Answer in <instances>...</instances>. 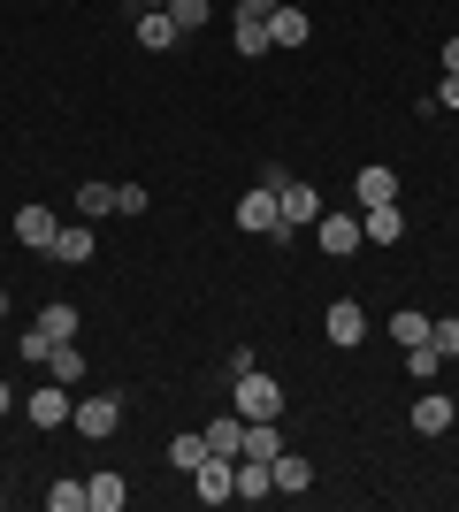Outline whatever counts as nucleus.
Wrapping results in <instances>:
<instances>
[{"instance_id": "nucleus-6", "label": "nucleus", "mask_w": 459, "mask_h": 512, "mask_svg": "<svg viewBox=\"0 0 459 512\" xmlns=\"http://www.w3.org/2000/svg\"><path fill=\"white\" fill-rule=\"evenodd\" d=\"M230 467H238V459H215V451H207V459H199L192 467V490H199V505H230Z\"/></svg>"}, {"instance_id": "nucleus-30", "label": "nucleus", "mask_w": 459, "mask_h": 512, "mask_svg": "<svg viewBox=\"0 0 459 512\" xmlns=\"http://www.w3.org/2000/svg\"><path fill=\"white\" fill-rule=\"evenodd\" d=\"M429 344H437L444 360H459V321H437V329H429Z\"/></svg>"}, {"instance_id": "nucleus-13", "label": "nucleus", "mask_w": 459, "mask_h": 512, "mask_svg": "<svg viewBox=\"0 0 459 512\" xmlns=\"http://www.w3.org/2000/svg\"><path fill=\"white\" fill-rule=\"evenodd\" d=\"M69 421H77V436H115V421H123V406H115V398H85V406L69 413Z\"/></svg>"}, {"instance_id": "nucleus-22", "label": "nucleus", "mask_w": 459, "mask_h": 512, "mask_svg": "<svg viewBox=\"0 0 459 512\" xmlns=\"http://www.w3.org/2000/svg\"><path fill=\"white\" fill-rule=\"evenodd\" d=\"M406 375H414V383H437V375H444V352H437V344H406Z\"/></svg>"}, {"instance_id": "nucleus-32", "label": "nucleus", "mask_w": 459, "mask_h": 512, "mask_svg": "<svg viewBox=\"0 0 459 512\" xmlns=\"http://www.w3.org/2000/svg\"><path fill=\"white\" fill-rule=\"evenodd\" d=\"M444 77H459V39H444Z\"/></svg>"}, {"instance_id": "nucleus-9", "label": "nucleus", "mask_w": 459, "mask_h": 512, "mask_svg": "<svg viewBox=\"0 0 459 512\" xmlns=\"http://www.w3.org/2000/svg\"><path fill=\"white\" fill-rule=\"evenodd\" d=\"M452 421H459V406L444 398V390H421L414 398V436H444Z\"/></svg>"}, {"instance_id": "nucleus-8", "label": "nucleus", "mask_w": 459, "mask_h": 512, "mask_svg": "<svg viewBox=\"0 0 459 512\" xmlns=\"http://www.w3.org/2000/svg\"><path fill=\"white\" fill-rule=\"evenodd\" d=\"M23 413H31L39 428H62L69 413H77V406H69V383H54V375H46V390H31V406H23Z\"/></svg>"}, {"instance_id": "nucleus-20", "label": "nucleus", "mask_w": 459, "mask_h": 512, "mask_svg": "<svg viewBox=\"0 0 459 512\" xmlns=\"http://www.w3.org/2000/svg\"><path fill=\"white\" fill-rule=\"evenodd\" d=\"M176 39H184V31L169 23V8H146V16H138V46H153V54H161V46H176Z\"/></svg>"}, {"instance_id": "nucleus-5", "label": "nucleus", "mask_w": 459, "mask_h": 512, "mask_svg": "<svg viewBox=\"0 0 459 512\" xmlns=\"http://www.w3.org/2000/svg\"><path fill=\"white\" fill-rule=\"evenodd\" d=\"M322 329H329V344H345V352H360V344H368V314H360L352 299H329Z\"/></svg>"}, {"instance_id": "nucleus-17", "label": "nucleus", "mask_w": 459, "mask_h": 512, "mask_svg": "<svg viewBox=\"0 0 459 512\" xmlns=\"http://www.w3.org/2000/svg\"><path fill=\"white\" fill-rule=\"evenodd\" d=\"M360 230H368L375 245H391V237H406V214H398V199H391V207H360Z\"/></svg>"}, {"instance_id": "nucleus-16", "label": "nucleus", "mask_w": 459, "mask_h": 512, "mask_svg": "<svg viewBox=\"0 0 459 512\" xmlns=\"http://www.w3.org/2000/svg\"><path fill=\"white\" fill-rule=\"evenodd\" d=\"M268 474H276V490H284V497H299L306 482H314V467H306L299 451H276V459H268Z\"/></svg>"}, {"instance_id": "nucleus-2", "label": "nucleus", "mask_w": 459, "mask_h": 512, "mask_svg": "<svg viewBox=\"0 0 459 512\" xmlns=\"http://www.w3.org/2000/svg\"><path fill=\"white\" fill-rule=\"evenodd\" d=\"M238 230H253V237H268V230H276V237H284V199H276V184H268V176H261V184H253V192L238 199Z\"/></svg>"}, {"instance_id": "nucleus-12", "label": "nucleus", "mask_w": 459, "mask_h": 512, "mask_svg": "<svg viewBox=\"0 0 459 512\" xmlns=\"http://www.w3.org/2000/svg\"><path fill=\"white\" fill-rule=\"evenodd\" d=\"M268 39L284 46V54H291V46H306V39H314V23H306V8H291V0H284V8L268 16Z\"/></svg>"}, {"instance_id": "nucleus-14", "label": "nucleus", "mask_w": 459, "mask_h": 512, "mask_svg": "<svg viewBox=\"0 0 459 512\" xmlns=\"http://www.w3.org/2000/svg\"><path fill=\"white\" fill-rule=\"evenodd\" d=\"M207 451H215V459H238V451H245V413H222V421H207Z\"/></svg>"}, {"instance_id": "nucleus-36", "label": "nucleus", "mask_w": 459, "mask_h": 512, "mask_svg": "<svg viewBox=\"0 0 459 512\" xmlns=\"http://www.w3.org/2000/svg\"><path fill=\"white\" fill-rule=\"evenodd\" d=\"M146 8H169V0H146Z\"/></svg>"}, {"instance_id": "nucleus-35", "label": "nucleus", "mask_w": 459, "mask_h": 512, "mask_svg": "<svg viewBox=\"0 0 459 512\" xmlns=\"http://www.w3.org/2000/svg\"><path fill=\"white\" fill-rule=\"evenodd\" d=\"M0 314H8V291H0Z\"/></svg>"}, {"instance_id": "nucleus-10", "label": "nucleus", "mask_w": 459, "mask_h": 512, "mask_svg": "<svg viewBox=\"0 0 459 512\" xmlns=\"http://www.w3.org/2000/svg\"><path fill=\"white\" fill-rule=\"evenodd\" d=\"M352 199H360V207H391V199H398V176L383 169V161H375V169H360V176H352Z\"/></svg>"}, {"instance_id": "nucleus-19", "label": "nucleus", "mask_w": 459, "mask_h": 512, "mask_svg": "<svg viewBox=\"0 0 459 512\" xmlns=\"http://www.w3.org/2000/svg\"><path fill=\"white\" fill-rule=\"evenodd\" d=\"M46 375H54V383H85V352H77V337L46 344Z\"/></svg>"}, {"instance_id": "nucleus-4", "label": "nucleus", "mask_w": 459, "mask_h": 512, "mask_svg": "<svg viewBox=\"0 0 459 512\" xmlns=\"http://www.w3.org/2000/svg\"><path fill=\"white\" fill-rule=\"evenodd\" d=\"M314 237H322V253H337V260H352L360 245H368V230H360V214H337V207H322Z\"/></svg>"}, {"instance_id": "nucleus-34", "label": "nucleus", "mask_w": 459, "mask_h": 512, "mask_svg": "<svg viewBox=\"0 0 459 512\" xmlns=\"http://www.w3.org/2000/svg\"><path fill=\"white\" fill-rule=\"evenodd\" d=\"M8 406H16V390H8V383H0V413H8Z\"/></svg>"}, {"instance_id": "nucleus-15", "label": "nucleus", "mask_w": 459, "mask_h": 512, "mask_svg": "<svg viewBox=\"0 0 459 512\" xmlns=\"http://www.w3.org/2000/svg\"><path fill=\"white\" fill-rule=\"evenodd\" d=\"M230 490H238V497H276V474H268V459H238V467H230Z\"/></svg>"}, {"instance_id": "nucleus-28", "label": "nucleus", "mask_w": 459, "mask_h": 512, "mask_svg": "<svg viewBox=\"0 0 459 512\" xmlns=\"http://www.w3.org/2000/svg\"><path fill=\"white\" fill-rule=\"evenodd\" d=\"M46 505H54V512H85V482H54Z\"/></svg>"}, {"instance_id": "nucleus-7", "label": "nucleus", "mask_w": 459, "mask_h": 512, "mask_svg": "<svg viewBox=\"0 0 459 512\" xmlns=\"http://www.w3.org/2000/svg\"><path fill=\"white\" fill-rule=\"evenodd\" d=\"M16 237L31 245V253H54V237H62V222H54V207H16Z\"/></svg>"}, {"instance_id": "nucleus-21", "label": "nucleus", "mask_w": 459, "mask_h": 512, "mask_svg": "<svg viewBox=\"0 0 459 512\" xmlns=\"http://www.w3.org/2000/svg\"><path fill=\"white\" fill-rule=\"evenodd\" d=\"M429 329H437V321L421 314V306H398V314H391V337H398V352H406V344H429Z\"/></svg>"}, {"instance_id": "nucleus-26", "label": "nucleus", "mask_w": 459, "mask_h": 512, "mask_svg": "<svg viewBox=\"0 0 459 512\" xmlns=\"http://www.w3.org/2000/svg\"><path fill=\"white\" fill-rule=\"evenodd\" d=\"M77 214H85V222L115 214V184H85V192H77Z\"/></svg>"}, {"instance_id": "nucleus-27", "label": "nucleus", "mask_w": 459, "mask_h": 512, "mask_svg": "<svg viewBox=\"0 0 459 512\" xmlns=\"http://www.w3.org/2000/svg\"><path fill=\"white\" fill-rule=\"evenodd\" d=\"M199 459H207V428H199V436H176V444H169V467H184V474H192Z\"/></svg>"}, {"instance_id": "nucleus-25", "label": "nucleus", "mask_w": 459, "mask_h": 512, "mask_svg": "<svg viewBox=\"0 0 459 512\" xmlns=\"http://www.w3.org/2000/svg\"><path fill=\"white\" fill-rule=\"evenodd\" d=\"M268 16H238V54H268Z\"/></svg>"}, {"instance_id": "nucleus-33", "label": "nucleus", "mask_w": 459, "mask_h": 512, "mask_svg": "<svg viewBox=\"0 0 459 512\" xmlns=\"http://www.w3.org/2000/svg\"><path fill=\"white\" fill-rule=\"evenodd\" d=\"M437 107H459V77H444V92H437Z\"/></svg>"}, {"instance_id": "nucleus-18", "label": "nucleus", "mask_w": 459, "mask_h": 512, "mask_svg": "<svg viewBox=\"0 0 459 512\" xmlns=\"http://www.w3.org/2000/svg\"><path fill=\"white\" fill-rule=\"evenodd\" d=\"M92 245H100V237H92V222H62V237H54V260H69V268H77V260H92Z\"/></svg>"}, {"instance_id": "nucleus-29", "label": "nucleus", "mask_w": 459, "mask_h": 512, "mask_svg": "<svg viewBox=\"0 0 459 512\" xmlns=\"http://www.w3.org/2000/svg\"><path fill=\"white\" fill-rule=\"evenodd\" d=\"M115 214H146V184H115Z\"/></svg>"}, {"instance_id": "nucleus-31", "label": "nucleus", "mask_w": 459, "mask_h": 512, "mask_svg": "<svg viewBox=\"0 0 459 512\" xmlns=\"http://www.w3.org/2000/svg\"><path fill=\"white\" fill-rule=\"evenodd\" d=\"M230 8H238V16H276L284 0H230Z\"/></svg>"}, {"instance_id": "nucleus-1", "label": "nucleus", "mask_w": 459, "mask_h": 512, "mask_svg": "<svg viewBox=\"0 0 459 512\" xmlns=\"http://www.w3.org/2000/svg\"><path fill=\"white\" fill-rule=\"evenodd\" d=\"M230 390H238V398H230V413H245V421H276V413H284V390L268 383L261 367H245V375H230Z\"/></svg>"}, {"instance_id": "nucleus-11", "label": "nucleus", "mask_w": 459, "mask_h": 512, "mask_svg": "<svg viewBox=\"0 0 459 512\" xmlns=\"http://www.w3.org/2000/svg\"><path fill=\"white\" fill-rule=\"evenodd\" d=\"M131 505V482H123V474H92L85 482V512H123Z\"/></svg>"}, {"instance_id": "nucleus-3", "label": "nucleus", "mask_w": 459, "mask_h": 512, "mask_svg": "<svg viewBox=\"0 0 459 512\" xmlns=\"http://www.w3.org/2000/svg\"><path fill=\"white\" fill-rule=\"evenodd\" d=\"M268 184H276V199H284V237L306 230V222H322V192H314V184H291L284 169H268Z\"/></svg>"}, {"instance_id": "nucleus-23", "label": "nucleus", "mask_w": 459, "mask_h": 512, "mask_svg": "<svg viewBox=\"0 0 459 512\" xmlns=\"http://www.w3.org/2000/svg\"><path fill=\"white\" fill-rule=\"evenodd\" d=\"M207 16H215V0H169V23L184 31V39H192V31H199Z\"/></svg>"}, {"instance_id": "nucleus-24", "label": "nucleus", "mask_w": 459, "mask_h": 512, "mask_svg": "<svg viewBox=\"0 0 459 512\" xmlns=\"http://www.w3.org/2000/svg\"><path fill=\"white\" fill-rule=\"evenodd\" d=\"M39 337H46V344H69V337H77V306H46Z\"/></svg>"}]
</instances>
